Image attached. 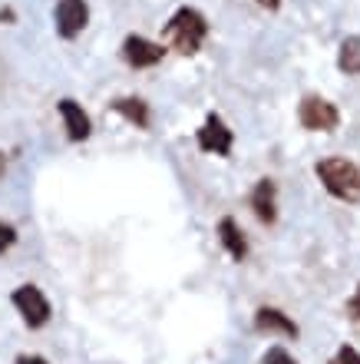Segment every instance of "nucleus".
<instances>
[{"instance_id":"dca6fc26","label":"nucleus","mask_w":360,"mask_h":364,"mask_svg":"<svg viewBox=\"0 0 360 364\" xmlns=\"http://www.w3.org/2000/svg\"><path fill=\"white\" fill-rule=\"evenodd\" d=\"M265 364H298V361L288 355L285 348H271V351L265 355Z\"/></svg>"},{"instance_id":"f8f14e48","label":"nucleus","mask_w":360,"mask_h":364,"mask_svg":"<svg viewBox=\"0 0 360 364\" xmlns=\"http://www.w3.org/2000/svg\"><path fill=\"white\" fill-rule=\"evenodd\" d=\"M113 113H119L126 123H133L136 129H146L149 126V106L139 96H119L113 100Z\"/></svg>"},{"instance_id":"2eb2a0df","label":"nucleus","mask_w":360,"mask_h":364,"mask_svg":"<svg viewBox=\"0 0 360 364\" xmlns=\"http://www.w3.org/2000/svg\"><path fill=\"white\" fill-rule=\"evenodd\" d=\"M327 364H360V351H354V348H341Z\"/></svg>"},{"instance_id":"9d476101","label":"nucleus","mask_w":360,"mask_h":364,"mask_svg":"<svg viewBox=\"0 0 360 364\" xmlns=\"http://www.w3.org/2000/svg\"><path fill=\"white\" fill-rule=\"evenodd\" d=\"M255 328H258V331H268V335H271V331H278V335L298 338V325H294L285 311H278V308H258Z\"/></svg>"},{"instance_id":"6ab92c4d","label":"nucleus","mask_w":360,"mask_h":364,"mask_svg":"<svg viewBox=\"0 0 360 364\" xmlns=\"http://www.w3.org/2000/svg\"><path fill=\"white\" fill-rule=\"evenodd\" d=\"M258 7H265V10H278L281 7V0H255Z\"/></svg>"},{"instance_id":"20e7f679","label":"nucleus","mask_w":360,"mask_h":364,"mask_svg":"<svg viewBox=\"0 0 360 364\" xmlns=\"http://www.w3.org/2000/svg\"><path fill=\"white\" fill-rule=\"evenodd\" d=\"M13 308L23 315L30 328H43L50 321V301L37 285H20L13 291Z\"/></svg>"},{"instance_id":"f3484780","label":"nucleus","mask_w":360,"mask_h":364,"mask_svg":"<svg viewBox=\"0 0 360 364\" xmlns=\"http://www.w3.org/2000/svg\"><path fill=\"white\" fill-rule=\"evenodd\" d=\"M347 311H351V315L360 321V285H357V295H354L351 301H347Z\"/></svg>"},{"instance_id":"423d86ee","label":"nucleus","mask_w":360,"mask_h":364,"mask_svg":"<svg viewBox=\"0 0 360 364\" xmlns=\"http://www.w3.org/2000/svg\"><path fill=\"white\" fill-rule=\"evenodd\" d=\"M195 143H199L202 153H215V156H228L231 153V143H235V136L231 129L225 126L222 116H205V123H202L199 136H195Z\"/></svg>"},{"instance_id":"4468645a","label":"nucleus","mask_w":360,"mask_h":364,"mask_svg":"<svg viewBox=\"0 0 360 364\" xmlns=\"http://www.w3.org/2000/svg\"><path fill=\"white\" fill-rule=\"evenodd\" d=\"M13 242H17V229L10 222H0V255L7 249H13Z\"/></svg>"},{"instance_id":"f03ea898","label":"nucleus","mask_w":360,"mask_h":364,"mask_svg":"<svg viewBox=\"0 0 360 364\" xmlns=\"http://www.w3.org/2000/svg\"><path fill=\"white\" fill-rule=\"evenodd\" d=\"M317 179L324 182V189L331 192L334 199L341 202H360V169L347 159H324V163L314 166Z\"/></svg>"},{"instance_id":"1a4fd4ad","label":"nucleus","mask_w":360,"mask_h":364,"mask_svg":"<svg viewBox=\"0 0 360 364\" xmlns=\"http://www.w3.org/2000/svg\"><path fill=\"white\" fill-rule=\"evenodd\" d=\"M275 182L271 179H261L255 186V192H251V209H255V215L265 225H271V222L278 219V205H275Z\"/></svg>"},{"instance_id":"f257e3e1","label":"nucleus","mask_w":360,"mask_h":364,"mask_svg":"<svg viewBox=\"0 0 360 364\" xmlns=\"http://www.w3.org/2000/svg\"><path fill=\"white\" fill-rule=\"evenodd\" d=\"M205 37H209V20L202 17L195 7H179L172 14L169 23H165V43L172 50L185 53V57L199 53Z\"/></svg>"},{"instance_id":"9b49d317","label":"nucleus","mask_w":360,"mask_h":364,"mask_svg":"<svg viewBox=\"0 0 360 364\" xmlns=\"http://www.w3.org/2000/svg\"><path fill=\"white\" fill-rule=\"evenodd\" d=\"M218 239H222V245L228 249V255L235 262H245L248 255V242H245V232L238 229L235 219H222L218 222Z\"/></svg>"},{"instance_id":"6e6552de","label":"nucleus","mask_w":360,"mask_h":364,"mask_svg":"<svg viewBox=\"0 0 360 364\" xmlns=\"http://www.w3.org/2000/svg\"><path fill=\"white\" fill-rule=\"evenodd\" d=\"M57 109H60V116H63L67 136L73 139V143H83L86 136L93 133V123H89V116H86V109L76 103V100H60Z\"/></svg>"},{"instance_id":"0eeeda50","label":"nucleus","mask_w":360,"mask_h":364,"mask_svg":"<svg viewBox=\"0 0 360 364\" xmlns=\"http://www.w3.org/2000/svg\"><path fill=\"white\" fill-rule=\"evenodd\" d=\"M162 57H165V50H162V43H156V40H146V37H139V33H129V37L123 40V60L136 70L156 67V63H162Z\"/></svg>"},{"instance_id":"a211bd4d","label":"nucleus","mask_w":360,"mask_h":364,"mask_svg":"<svg viewBox=\"0 0 360 364\" xmlns=\"http://www.w3.org/2000/svg\"><path fill=\"white\" fill-rule=\"evenodd\" d=\"M17 364H47V361H43L40 355H20V358H17Z\"/></svg>"},{"instance_id":"ddd939ff","label":"nucleus","mask_w":360,"mask_h":364,"mask_svg":"<svg viewBox=\"0 0 360 364\" xmlns=\"http://www.w3.org/2000/svg\"><path fill=\"white\" fill-rule=\"evenodd\" d=\"M337 70L347 77H360V37H347L337 53Z\"/></svg>"},{"instance_id":"412c9836","label":"nucleus","mask_w":360,"mask_h":364,"mask_svg":"<svg viewBox=\"0 0 360 364\" xmlns=\"http://www.w3.org/2000/svg\"><path fill=\"white\" fill-rule=\"evenodd\" d=\"M4 173H7V159H4V153H0V179H4Z\"/></svg>"},{"instance_id":"7ed1b4c3","label":"nucleus","mask_w":360,"mask_h":364,"mask_svg":"<svg viewBox=\"0 0 360 364\" xmlns=\"http://www.w3.org/2000/svg\"><path fill=\"white\" fill-rule=\"evenodd\" d=\"M298 119H301V126L311 129V133H331V129H337V123H341V113H337V106L321 100V96H304L301 109H298Z\"/></svg>"},{"instance_id":"39448f33","label":"nucleus","mask_w":360,"mask_h":364,"mask_svg":"<svg viewBox=\"0 0 360 364\" xmlns=\"http://www.w3.org/2000/svg\"><path fill=\"white\" fill-rule=\"evenodd\" d=\"M53 20H57L60 37L73 40L76 33H83L86 23H89V7H86V0H57Z\"/></svg>"},{"instance_id":"aec40b11","label":"nucleus","mask_w":360,"mask_h":364,"mask_svg":"<svg viewBox=\"0 0 360 364\" xmlns=\"http://www.w3.org/2000/svg\"><path fill=\"white\" fill-rule=\"evenodd\" d=\"M4 20H7V23H10V20H13V10H10V7H4V10H0V23H4Z\"/></svg>"}]
</instances>
